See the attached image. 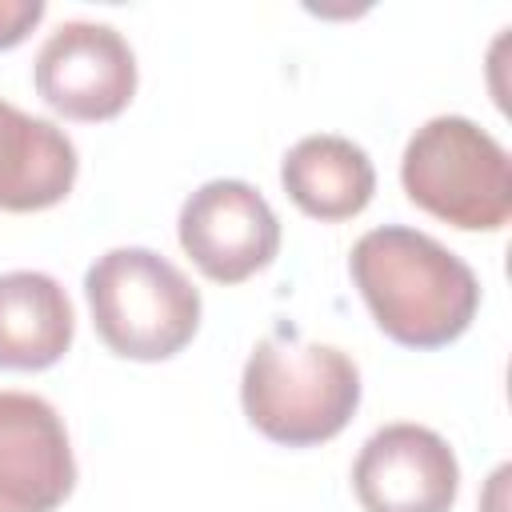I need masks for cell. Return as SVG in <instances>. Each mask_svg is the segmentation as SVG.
<instances>
[{
    "label": "cell",
    "instance_id": "cell-1",
    "mask_svg": "<svg viewBox=\"0 0 512 512\" xmlns=\"http://www.w3.org/2000/svg\"><path fill=\"white\" fill-rule=\"evenodd\" d=\"M348 268L380 332L404 348L452 344L480 308L476 272L440 240L404 224L364 232Z\"/></svg>",
    "mask_w": 512,
    "mask_h": 512
},
{
    "label": "cell",
    "instance_id": "cell-2",
    "mask_svg": "<svg viewBox=\"0 0 512 512\" xmlns=\"http://www.w3.org/2000/svg\"><path fill=\"white\" fill-rule=\"evenodd\" d=\"M240 404L268 440L312 448L344 432L360 408V372L332 344L276 332L252 348L240 376Z\"/></svg>",
    "mask_w": 512,
    "mask_h": 512
},
{
    "label": "cell",
    "instance_id": "cell-3",
    "mask_svg": "<svg viewBox=\"0 0 512 512\" xmlns=\"http://www.w3.org/2000/svg\"><path fill=\"white\" fill-rule=\"evenodd\" d=\"M96 336L124 360H168L200 328V292L152 248H112L84 276Z\"/></svg>",
    "mask_w": 512,
    "mask_h": 512
},
{
    "label": "cell",
    "instance_id": "cell-4",
    "mask_svg": "<svg viewBox=\"0 0 512 512\" xmlns=\"http://www.w3.org/2000/svg\"><path fill=\"white\" fill-rule=\"evenodd\" d=\"M400 180L416 208L464 232H496L512 216L508 152L468 116L420 124L404 148Z\"/></svg>",
    "mask_w": 512,
    "mask_h": 512
},
{
    "label": "cell",
    "instance_id": "cell-5",
    "mask_svg": "<svg viewBox=\"0 0 512 512\" xmlns=\"http://www.w3.org/2000/svg\"><path fill=\"white\" fill-rule=\"evenodd\" d=\"M36 92L68 120H112L136 92V56L112 24L68 20L36 52Z\"/></svg>",
    "mask_w": 512,
    "mask_h": 512
},
{
    "label": "cell",
    "instance_id": "cell-6",
    "mask_svg": "<svg viewBox=\"0 0 512 512\" xmlns=\"http://www.w3.org/2000/svg\"><path fill=\"white\" fill-rule=\"evenodd\" d=\"M180 244L216 284H240L280 252V220L244 180H208L180 208Z\"/></svg>",
    "mask_w": 512,
    "mask_h": 512
},
{
    "label": "cell",
    "instance_id": "cell-7",
    "mask_svg": "<svg viewBox=\"0 0 512 512\" xmlns=\"http://www.w3.org/2000/svg\"><path fill=\"white\" fill-rule=\"evenodd\" d=\"M352 488L364 512H448L460 492V464L440 432L388 424L364 440Z\"/></svg>",
    "mask_w": 512,
    "mask_h": 512
},
{
    "label": "cell",
    "instance_id": "cell-8",
    "mask_svg": "<svg viewBox=\"0 0 512 512\" xmlns=\"http://www.w3.org/2000/svg\"><path fill=\"white\" fill-rule=\"evenodd\" d=\"M76 484L64 420L44 396L0 392V512H52Z\"/></svg>",
    "mask_w": 512,
    "mask_h": 512
},
{
    "label": "cell",
    "instance_id": "cell-9",
    "mask_svg": "<svg viewBox=\"0 0 512 512\" xmlns=\"http://www.w3.org/2000/svg\"><path fill=\"white\" fill-rule=\"evenodd\" d=\"M76 148L52 120L28 116L0 100V208L40 212L60 204L76 184Z\"/></svg>",
    "mask_w": 512,
    "mask_h": 512
},
{
    "label": "cell",
    "instance_id": "cell-10",
    "mask_svg": "<svg viewBox=\"0 0 512 512\" xmlns=\"http://www.w3.org/2000/svg\"><path fill=\"white\" fill-rule=\"evenodd\" d=\"M284 192L312 220H352L376 192V168L348 136L316 132L288 148L280 164Z\"/></svg>",
    "mask_w": 512,
    "mask_h": 512
},
{
    "label": "cell",
    "instance_id": "cell-11",
    "mask_svg": "<svg viewBox=\"0 0 512 512\" xmlns=\"http://www.w3.org/2000/svg\"><path fill=\"white\" fill-rule=\"evenodd\" d=\"M72 332L76 316L60 280L32 268L0 276V368H52L72 348Z\"/></svg>",
    "mask_w": 512,
    "mask_h": 512
},
{
    "label": "cell",
    "instance_id": "cell-12",
    "mask_svg": "<svg viewBox=\"0 0 512 512\" xmlns=\"http://www.w3.org/2000/svg\"><path fill=\"white\" fill-rule=\"evenodd\" d=\"M44 20V0H0V52L16 48Z\"/></svg>",
    "mask_w": 512,
    "mask_h": 512
}]
</instances>
